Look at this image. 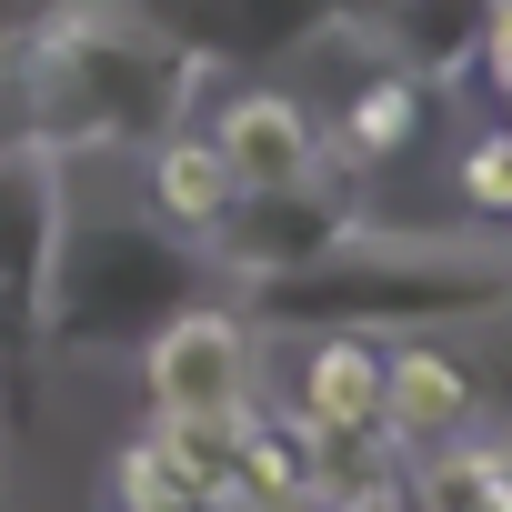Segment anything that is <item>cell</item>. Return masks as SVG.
Instances as JSON below:
<instances>
[{
    "label": "cell",
    "instance_id": "1",
    "mask_svg": "<svg viewBox=\"0 0 512 512\" xmlns=\"http://www.w3.org/2000/svg\"><path fill=\"white\" fill-rule=\"evenodd\" d=\"M512 312V251L502 241H412V231H342L322 262L262 272L251 322L262 332H442Z\"/></svg>",
    "mask_w": 512,
    "mask_h": 512
},
{
    "label": "cell",
    "instance_id": "2",
    "mask_svg": "<svg viewBox=\"0 0 512 512\" xmlns=\"http://www.w3.org/2000/svg\"><path fill=\"white\" fill-rule=\"evenodd\" d=\"M191 91H201V51H181L121 0L91 21H61L31 61V101L51 141H161L191 111Z\"/></svg>",
    "mask_w": 512,
    "mask_h": 512
},
{
    "label": "cell",
    "instance_id": "3",
    "mask_svg": "<svg viewBox=\"0 0 512 512\" xmlns=\"http://www.w3.org/2000/svg\"><path fill=\"white\" fill-rule=\"evenodd\" d=\"M201 251V241H191ZM191 251H181V231L161 221V231H121V221H101V231H81V251L51 272L61 292H51V332L71 342V352H101V342H121V332H161L181 302H191Z\"/></svg>",
    "mask_w": 512,
    "mask_h": 512
},
{
    "label": "cell",
    "instance_id": "4",
    "mask_svg": "<svg viewBox=\"0 0 512 512\" xmlns=\"http://www.w3.org/2000/svg\"><path fill=\"white\" fill-rule=\"evenodd\" d=\"M342 231H362V161L322 151L302 181L231 191V211L211 221V241H201V251H211L221 272L262 282V272H302V262H322V251H332Z\"/></svg>",
    "mask_w": 512,
    "mask_h": 512
},
{
    "label": "cell",
    "instance_id": "5",
    "mask_svg": "<svg viewBox=\"0 0 512 512\" xmlns=\"http://www.w3.org/2000/svg\"><path fill=\"white\" fill-rule=\"evenodd\" d=\"M251 382H262V332H251V312L181 302V312L141 342V392H151V412H241Z\"/></svg>",
    "mask_w": 512,
    "mask_h": 512
},
{
    "label": "cell",
    "instance_id": "6",
    "mask_svg": "<svg viewBox=\"0 0 512 512\" xmlns=\"http://www.w3.org/2000/svg\"><path fill=\"white\" fill-rule=\"evenodd\" d=\"M472 412H482V372L462 362V352H442V342H382V442L392 452H422V442H452V432H472Z\"/></svg>",
    "mask_w": 512,
    "mask_h": 512
},
{
    "label": "cell",
    "instance_id": "7",
    "mask_svg": "<svg viewBox=\"0 0 512 512\" xmlns=\"http://www.w3.org/2000/svg\"><path fill=\"white\" fill-rule=\"evenodd\" d=\"M211 151H221V171H231L241 191H272V181H302V171L332 151V131L312 121L302 91H231V101L211 111Z\"/></svg>",
    "mask_w": 512,
    "mask_h": 512
},
{
    "label": "cell",
    "instance_id": "8",
    "mask_svg": "<svg viewBox=\"0 0 512 512\" xmlns=\"http://www.w3.org/2000/svg\"><path fill=\"white\" fill-rule=\"evenodd\" d=\"M292 422H312V432H382V342L372 332H312Z\"/></svg>",
    "mask_w": 512,
    "mask_h": 512
},
{
    "label": "cell",
    "instance_id": "9",
    "mask_svg": "<svg viewBox=\"0 0 512 512\" xmlns=\"http://www.w3.org/2000/svg\"><path fill=\"white\" fill-rule=\"evenodd\" d=\"M412 131H422V71L392 61V51H372V71H362V81L342 91V111H332V151L372 171V161H392Z\"/></svg>",
    "mask_w": 512,
    "mask_h": 512
},
{
    "label": "cell",
    "instance_id": "10",
    "mask_svg": "<svg viewBox=\"0 0 512 512\" xmlns=\"http://www.w3.org/2000/svg\"><path fill=\"white\" fill-rule=\"evenodd\" d=\"M352 11L372 21V41L412 71H452L482 51V21L502 11V0H352Z\"/></svg>",
    "mask_w": 512,
    "mask_h": 512
},
{
    "label": "cell",
    "instance_id": "11",
    "mask_svg": "<svg viewBox=\"0 0 512 512\" xmlns=\"http://www.w3.org/2000/svg\"><path fill=\"white\" fill-rule=\"evenodd\" d=\"M231 171H221V151H211V131H161L151 141V211L181 231V241H211V221L231 211Z\"/></svg>",
    "mask_w": 512,
    "mask_h": 512
},
{
    "label": "cell",
    "instance_id": "12",
    "mask_svg": "<svg viewBox=\"0 0 512 512\" xmlns=\"http://www.w3.org/2000/svg\"><path fill=\"white\" fill-rule=\"evenodd\" d=\"M412 502H512V452L502 442H422L412 452Z\"/></svg>",
    "mask_w": 512,
    "mask_h": 512
},
{
    "label": "cell",
    "instance_id": "13",
    "mask_svg": "<svg viewBox=\"0 0 512 512\" xmlns=\"http://www.w3.org/2000/svg\"><path fill=\"white\" fill-rule=\"evenodd\" d=\"M111 492H121V502H201L191 472H181V452H171L161 432H141V442L111 462Z\"/></svg>",
    "mask_w": 512,
    "mask_h": 512
},
{
    "label": "cell",
    "instance_id": "14",
    "mask_svg": "<svg viewBox=\"0 0 512 512\" xmlns=\"http://www.w3.org/2000/svg\"><path fill=\"white\" fill-rule=\"evenodd\" d=\"M462 201H472V211H492V221H512V121H502V131H482V141L462 151Z\"/></svg>",
    "mask_w": 512,
    "mask_h": 512
},
{
    "label": "cell",
    "instance_id": "15",
    "mask_svg": "<svg viewBox=\"0 0 512 512\" xmlns=\"http://www.w3.org/2000/svg\"><path fill=\"white\" fill-rule=\"evenodd\" d=\"M472 61H482V81H492V91L512 101V0H502V11L482 21V51H472Z\"/></svg>",
    "mask_w": 512,
    "mask_h": 512
}]
</instances>
